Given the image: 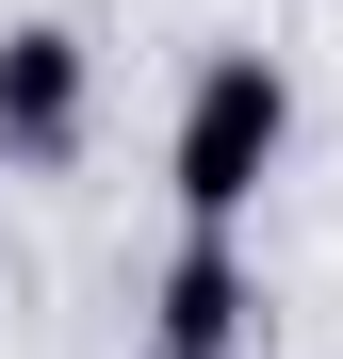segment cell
<instances>
[{"instance_id":"obj_1","label":"cell","mask_w":343,"mask_h":359,"mask_svg":"<svg viewBox=\"0 0 343 359\" xmlns=\"http://www.w3.org/2000/svg\"><path fill=\"white\" fill-rule=\"evenodd\" d=\"M278 163H295V49H262V33L196 49L180 131H163V196H180V229H229V245H246V212H262Z\"/></svg>"},{"instance_id":"obj_2","label":"cell","mask_w":343,"mask_h":359,"mask_svg":"<svg viewBox=\"0 0 343 359\" xmlns=\"http://www.w3.org/2000/svg\"><path fill=\"white\" fill-rule=\"evenodd\" d=\"M98 131V33L82 17H0V163H82Z\"/></svg>"},{"instance_id":"obj_3","label":"cell","mask_w":343,"mask_h":359,"mask_svg":"<svg viewBox=\"0 0 343 359\" xmlns=\"http://www.w3.org/2000/svg\"><path fill=\"white\" fill-rule=\"evenodd\" d=\"M246 343H262V262L229 229H180L147 278V359H246Z\"/></svg>"}]
</instances>
